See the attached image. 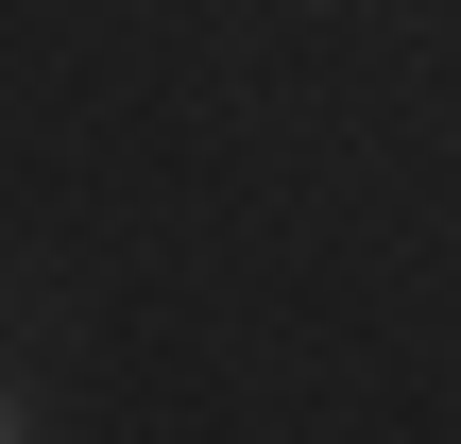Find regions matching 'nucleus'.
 <instances>
[{
  "label": "nucleus",
  "instance_id": "f257e3e1",
  "mask_svg": "<svg viewBox=\"0 0 461 444\" xmlns=\"http://www.w3.org/2000/svg\"><path fill=\"white\" fill-rule=\"evenodd\" d=\"M0 428H17V411H0Z\"/></svg>",
  "mask_w": 461,
  "mask_h": 444
}]
</instances>
